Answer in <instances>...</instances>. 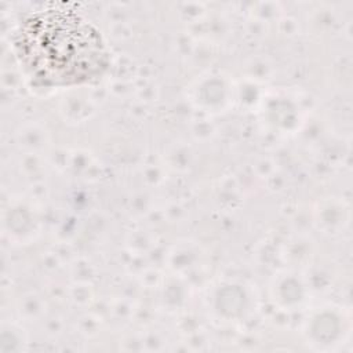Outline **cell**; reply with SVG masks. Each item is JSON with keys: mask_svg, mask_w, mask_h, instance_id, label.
Returning <instances> with one entry per match:
<instances>
[{"mask_svg": "<svg viewBox=\"0 0 353 353\" xmlns=\"http://www.w3.org/2000/svg\"><path fill=\"white\" fill-rule=\"evenodd\" d=\"M18 47L26 66L44 83L84 81L106 65L98 33L76 15L47 12L30 19Z\"/></svg>", "mask_w": 353, "mask_h": 353, "instance_id": "obj_1", "label": "cell"}]
</instances>
